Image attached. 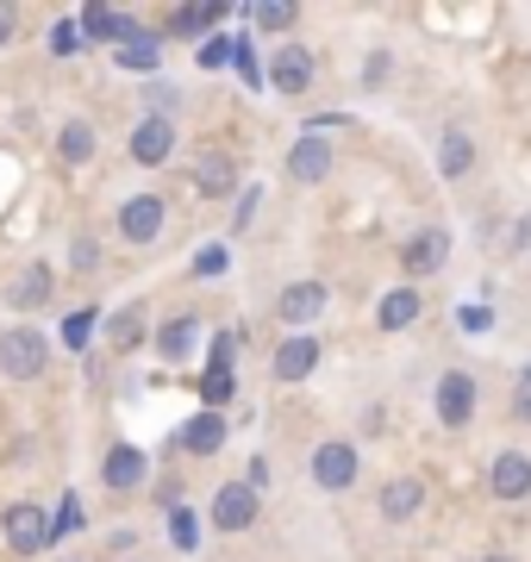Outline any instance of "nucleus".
Returning a JSON list of instances; mask_svg holds the SVG:
<instances>
[{
  "instance_id": "obj_7",
  "label": "nucleus",
  "mask_w": 531,
  "mask_h": 562,
  "mask_svg": "<svg viewBox=\"0 0 531 562\" xmlns=\"http://www.w3.org/2000/svg\"><path fill=\"white\" fill-rule=\"evenodd\" d=\"M269 81H275V94H307L313 57L301 44H275V50H269Z\"/></svg>"
},
{
  "instance_id": "obj_6",
  "label": "nucleus",
  "mask_w": 531,
  "mask_h": 562,
  "mask_svg": "<svg viewBox=\"0 0 531 562\" xmlns=\"http://www.w3.org/2000/svg\"><path fill=\"white\" fill-rule=\"evenodd\" d=\"M313 482L326 487V494H344L357 482V443H319L313 450Z\"/></svg>"
},
{
  "instance_id": "obj_4",
  "label": "nucleus",
  "mask_w": 531,
  "mask_h": 562,
  "mask_svg": "<svg viewBox=\"0 0 531 562\" xmlns=\"http://www.w3.org/2000/svg\"><path fill=\"white\" fill-rule=\"evenodd\" d=\"M438 419H444L450 431H463V425L475 419V375H463V369L438 375Z\"/></svg>"
},
{
  "instance_id": "obj_13",
  "label": "nucleus",
  "mask_w": 531,
  "mask_h": 562,
  "mask_svg": "<svg viewBox=\"0 0 531 562\" xmlns=\"http://www.w3.org/2000/svg\"><path fill=\"white\" fill-rule=\"evenodd\" d=\"M287 176L294 181H326L331 176V144L319 138V132H307V138L287 150Z\"/></svg>"
},
{
  "instance_id": "obj_27",
  "label": "nucleus",
  "mask_w": 531,
  "mask_h": 562,
  "mask_svg": "<svg viewBox=\"0 0 531 562\" xmlns=\"http://www.w3.org/2000/svg\"><path fill=\"white\" fill-rule=\"evenodd\" d=\"M238 394V382L231 375H219V369H206V382H201V401H206V413H219L225 401Z\"/></svg>"
},
{
  "instance_id": "obj_2",
  "label": "nucleus",
  "mask_w": 531,
  "mask_h": 562,
  "mask_svg": "<svg viewBox=\"0 0 531 562\" xmlns=\"http://www.w3.org/2000/svg\"><path fill=\"white\" fill-rule=\"evenodd\" d=\"M0 531H7V543L20 550V557H38V550H50V519H44L32 501H13L7 513H0Z\"/></svg>"
},
{
  "instance_id": "obj_35",
  "label": "nucleus",
  "mask_w": 531,
  "mask_h": 562,
  "mask_svg": "<svg viewBox=\"0 0 531 562\" xmlns=\"http://www.w3.org/2000/svg\"><path fill=\"white\" fill-rule=\"evenodd\" d=\"M225 262H231V250H225V244H206L201 257H194V276H219Z\"/></svg>"
},
{
  "instance_id": "obj_1",
  "label": "nucleus",
  "mask_w": 531,
  "mask_h": 562,
  "mask_svg": "<svg viewBox=\"0 0 531 562\" xmlns=\"http://www.w3.org/2000/svg\"><path fill=\"white\" fill-rule=\"evenodd\" d=\"M44 362H50V338H44V331H32V325L0 331V375H13V382H38Z\"/></svg>"
},
{
  "instance_id": "obj_10",
  "label": "nucleus",
  "mask_w": 531,
  "mask_h": 562,
  "mask_svg": "<svg viewBox=\"0 0 531 562\" xmlns=\"http://www.w3.org/2000/svg\"><path fill=\"white\" fill-rule=\"evenodd\" d=\"M488 487H494V501H526L531 494V457L526 450H500L488 469Z\"/></svg>"
},
{
  "instance_id": "obj_30",
  "label": "nucleus",
  "mask_w": 531,
  "mask_h": 562,
  "mask_svg": "<svg viewBox=\"0 0 531 562\" xmlns=\"http://www.w3.org/2000/svg\"><path fill=\"white\" fill-rule=\"evenodd\" d=\"M50 50H57V57H76V50H82V25L63 20L57 32H50Z\"/></svg>"
},
{
  "instance_id": "obj_8",
  "label": "nucleus",
  "mask_w": 531,
  "mask_h": 562,
  "mask_svg": "<svg viewBox=\"0 0 531 562\" xmlns=\"http://www.w3.org/2000/svg\"><path fill=\"white\" fill-rule=\"evenodd\" d=\"M326 281H294V288H282V301H275V319L282 325H313L319 313H326Z\"/></svg>"
},
{
  "instance_id": "obj_12",
  "label": "nucleus",
  "mask_w": 531,
  "mask_h": 562,
  "mask_svg": "<svg viewBox=\"0 0 531 562\" xmlns=\"http://www.w3.org/2000/svg\"><path fill=\"white\" fill-rule=\"evenodd\" d=\"M144 469H150V462H144V450L113 443V450H106V462H101V482L113 487V494H132V487L144 482Z\"/></svg>"
},
{
  "instance_id": "obj_33",
  "label": "nucleus",
  "mask_w": 531,
  "mask_h": 562,
  "mask_svg": "<svg viewBox=\"0 0 531 562\" xmlns=\"http://www.w3.org/2000/svg\"><path fill=\"white\" fill-rule=\"evenodd\" d=\"M206 357H213V369H219V375H231V357H238V338H231V331H213V350H206Z\"/></svg>"
},
{
  "instance_id": "obj_38",
  "label": "nucleus",
  "mask_w": 531,
  "mask_h": 562,
  "mask_svg": "<svg viewBox=\"0 0 531 562\" xmlns=\"http://www.w3.org/2000/svg\"><path fill=\"white\" fill-rule=\"evenodd\" d=\"M69 262H76V269H94V262H101V257H94V244H76V250H69Z\"/></svg>"
},
{
  "instance_id": "obj_21",
  "label": "nucleus",
  "mask_w": 531,
  "mask_h": 562,
  "mask_svg": "<svg viewBox=\"0 0 531 562\" xmlns=\"http://www.w3.org/2000/svg\"><path fill=\"white\" fill-rule=\"evenodd\" d=\"M470 162H475V138L470 132H444V144H438V169L456 181V176H470Z\"/></svg>"
},
{
  "instance_id": "obj_16",
  "label": "nucleus",
  "mask_w": 531,
  "mask_h": 562,
  "mask_svg": "<svg viewBox=\"0 0 531 562\" xmlns=\"http://www.w3.org/2000/svg\"><path fill=\"white\" fill-rule=\"evenodd\" d=\"M450 257V232H419V238L407 244V269L413 276H438Z\"/></svg>"
},
{
  "instance_id": "obj_41",
  "label": "nucleus",
  "mask_w": 531,
  "mask_h": 562,
  "mask_svg": "<svg viewBox=\"0 0 531 562\" xmlns=\"http://www.w3.org/2000/svg\"><path fill=\"white\" fill-rule=\"evenodd\" d=\"M488 562H512V557H488Z\"/></svg>"
},
{
  "instance_id": "obj_5",
  "label": "nucleus",
  "mask_w": 531,
  "mask_h": 562,
  "mask_svg": "<svg viewBox=\"0 0 531 562\" xmlns=\"http://www.w3.org/2000/svg\"><path fill=\"white\" fill-rule=\"evenodd\" d=\"M213 525H219V531H250V525H257V487L225 482L219 494H213Z\"/></svg>"
},
{
  "instance_id": "obj_28",
  "label": "nucleus",
  "mask_w": 531,
  "mask_h": 562,
  "mask_svg": "<svg viewBox=\"0 0 531 562\" xmlns=\"http://www.w3.org/2000/svg\"><path fill=\"white\" fill-rule=\"evenodd\" d=\"M106 331H113V350H138V338H144L138 313H120V319L106 325Z\"/></svg>"
},
{
  "instance_id": "obj_34",
  "label": "nucleus",
  "mask_w": 531,
  "mask_h": 562,
  "mask_svg": "<svg viewBox=\"0 0 531 562\" xmlns=\"http://www.w3.org/2000/svg\"><path fill=\"white\" fill-rule=\"evenodd\" d=\"M219 63H238V44H231V38H206L201 69H219Z\"/></svg>"
},
{
  "instance_id": "obj_29",
  "label": "nucleus",
  "mask_w": 531,
  "mask_h": 562,
  "mask_svg": "<svg viewBox=\"0 0 531 562\" xmlns=\"http://www.w3.org/2000/svg\"><path fill=\"white\" fill-rule=\"evenodd\" d=\"M69 531H82V506H76V494L57 506V519H50V543L57 538H69Z\"/></svg>"
},
{
  "instance_id": "obj_20",
  "label": "nucleus",
  "mask_w": 531,
  "mask_h": 562,
  "mask_svg": "<svg viewBox=\"0 0 531 562\" xmlns=\"http://www.w3.org/2000/svg\"><path fill=\"white\" fill-rule=\"evenodd\" d=\"M194 338H201V319H188L182 313V319H169L163 331H157V350H163L169 362H188L194 357Z\"/></svg>"
},
{
  "instance_id": "obj_32",
  "label": "nucleus",
  "mask_w": 531,
  "mask_h": 562,
  "mask_svg": "<svg viewBox=\"0 0 531 562\" xmlns=\"http://www.w3.org/2000/svg\"><path fill=\"white\" fill-rule=\"evenodd\" d=\"M213 20H219V7H182L176 13V32H206Z\"/></svg>"
},
{
  "instance_id": "obj_3",
  "label": "nucleus",
  "mask_w": 531,
  "mask_h": 562,
  "mask_svg": "<svg viewBox=\"0 0 531 562\" xmlns=\"http://www.w3.org/2000/svg\"><path fill=\"white\" fill-rule=\"evenodd\" d=\"M319 357H326V344L307 338V331H294L287 344H275V357H269V375H275V382H307L313 369H319Z\"/></svg>"
},
{
  "instance_id": "obj_36",
  "label": "nucleus",
  "mask_w": 531,
  "mask_h": 562,
  "mask_svg": "<svg viewBox=\"0 0 531 562\" xmlns=\"http://www.w3.org/2000/svg\"><path fill=\"white\" fill-rule=\"evenodd\" d=\"M13 32H20V7H0V50L13 44Z\"/></svg>"
},
{
  "instance_id": "obj_11",
  "label": "nucleus",
  "mask_w": 531,
  "mask_h": 562,
  "mask_svg": "<svg viewBox=\"0 0 531 562\" xmlns=\"http://www.w3.org/2000/svg\"><path fill=\"white\" fill-rule=\"evenodd\" d=\"M169 150H176V120H138V132H132V162L157 169V162H169Z\"/></svg>"
},
{
  "instance_id": "obj_17",
  "label": "nucleus",
  "mask_w": 531,
  "mask_h": 562,
  "mask_svg": "<svg viewBox=\"0 0 531 562\" xmlns=\"http://www.w3.org/2000/svg\"><path fill=\"white\" fill-rule=\"evenodd\" d=\"M419 313H426V294H419V288H394L388 301H382V313H375V319H382V331H407Z\"/></svg>"
},
{
  "instance_id": "obj_22",
  "label": "nucleus",
  "mask_w": 531,
  "mask_h": 562,
  "mask_svg": "<svg viewBox=\"0 0 531 562\" xmlns=\"http://www.w3.org/2000/svg\"><path fill=\"white\" fill-rule=\"evenodd\" d=\"M82 38H132V20L125 13H113V7H88L82 13Z\"/></svg>"
},
{
  "instance_id": "obj_40",
  "label": "nucleus",
  "mask_w": 531,
  "mask_h": 562,
  "mask_svg": "<svg viewBox=\"0 0 531 562\" xmlns=\"http://www.w3.org/2000/svg\"><path fill=\"white\" fill-rule=\"evenodd\" d=\"M512 244H519V250H526V244H531V213H526V220H519V225H512Z\"/></svg>"
},
{
  "instance_id": "obj_37",
  "label": "nucleus",
  "mask_w": 531,
  "mask_h": 562,
  "mask_svg": "<svg viewBox=\"0 0 531 562\" xmlns=\"http://www.w3.org/2000/svg\"><path fill=\"white\" fill-rule=\"evenodd\" d=\"M488 319H494L488 306H463V325H470V331H488Z\"/></svg>"
},
{
  "instance_id": "obj_15",
  "label": "nucleus",
  "mask_w": 531,
  "mask_h": 562,
  "mask_svg": "<svg viewBox=\"0 0 531 562\" xmlns=\"http://www.w3.org/2000/svg\"><path fill=\"white\" fill-rule=\"evenodd\" d=\"M176 443H182L188 457H213L225 443V413H194V419L176 431Z\"/></svg>"
},
{
  "instance_id": "obj_25",
  "label": "nucleus",
  "mask_w": 531,
  "mask_h": 562,
  "mask_svg": "<svg viewBox=\"0 0 531 562\" xmlns=\"http://www.w3.org/2000/svg\"><path fill=\"white\" fill-rule=\"evenodd\" d=\"M157 57H163L157 38H125L120 44V69H157Z\"/></svg>"
},
{
  "instance_id": "obj_19",
  "label": "nucleus",
  "mask_w": 531,
  "mask_h": 562,
  "mask_svg": "<svg viewBox=\"0 0 531 562\" xmlns=\"http://www.w3.org/2000/svg\"><path fill=\"white\" fill-rule=\"evenodd\" d=\"M419 506H426V487H419V482H407V475H400V482H388V487H382V519L407 525L413 513H419Z\"/></svg>"
},
{
  "instance_id": "obj_31",
  "label": "nucleus",
  "mask_w": 531,
  "mask_h": 562,
  "mask_svg": "<svg viewBox=\"0 0 531 562\" xmlns=\"http://www.w3.org/2000/svg\"><path fill=\"white\" fill-rule=\"evenodd\" d=\"M257 25H269V32H287V25H294V7H287V0H269V7H257Z\"/></svg>"
},
{
  "instance_id": "obj_14",
  "label": "nucleus",
  "mask_w": 531,
  "mask_h": 562,
  "mask_svg": "<svg viewBox=\"0 0 531 562\" xmlns=\"http://www.w3.org/2000/svg\"><path fill=\"white\" fill-rule=\"evenodd\" d=\"M194 188H201L206 201H225V194L238 188V162L225 157V150H206V157L194 162Z\"/></svg>"
},
{
  "instance_id": "obj_18",
  "label": "nucleus",
  "mask_w": 531,
  "mask_h": 562,
  "mask_svg": "<svg viewBox=\"0 0 531 562\" xmlns=\"http://www.w3.org/2000/svg\"><path fill=\"white\" fill-rule=\"evenodd\" d=\"M7 301L20 306V313L25 306H44L50 301V269H44V262H25L20 276H13V288H7Z\"/></svg>"
},
{
  "instance_id": "obj_9",
  "label": "nucleus",
  "mask_w": 531,
  "mask_h": 562,
  "mask_svg": "<svg viewBox=\"0 0 531 562\" xmlns=\"http://www.w3.org/2000/svg\"><path fill=\"white\" fill-rule=\"evenodd\" d=\"M120 232H125V244L157 238V232H163V194H132V201L120 206Z\"/></svg>"
},
{
  "instance_id": "obj_24",
  "label": "nucleus",
  "mask_w": 531,
  "mask_h": 562,
  "mask_svg": "<svg viewBox=\"0 0 531 562\" xmlns=\"http://www.w3.org/2000/svg\"><path fill=\"white\" fill-rule=\"evenodd\" d=\"M169 543H176V550H201V525H194V513H188L182 501L169 506Z\"/></svg>"
},
{
  "instance_id": "obj_39",
  "label": "nucleus",
  "mask_w": 531,
  "mask_h": 562,
  "mask_svg": "<svg viewBox=\"0 0 531 562\" xmlns=\"http://www.w3.org/2000/svg\"><path fill=\"white\" fill-rule=\"evenodd\" d=\"M519 413H526V419H531V362H526V369H519Z\"/></svg>"
},
{
  "instance_id": "obj_26",
  "label": "nucleus",
  "mask_w": 531,
  "mask_h": 562,
  "mask_svg": "<svg viewBox=\"0 0 531 562\" xmlns=\"http://www.w3.org/2000/svg\"><path fill=\"white\" fill-rule=\"evenodd\" d=\"M94 325H101V313H94V306L69 313V319H63V344H69V350H82V344L94 338Z\"/></svg>"
},
{
  "instance_id": "obj_23",
  "label": "nucleus",
  "mask_w": 531,
  "mask_h": 562,
  "mask_svg": "<svg viewBox=\"0 0 531 562\" xmlns=\"http://www.w3.org/2000/svg\"><path fill=\"white\" fill-rule=\"evenodd\" d=\"M57 150H63V162H94V125L69 120V125L57 132Z\"/></svg>"
}]
</instances>
